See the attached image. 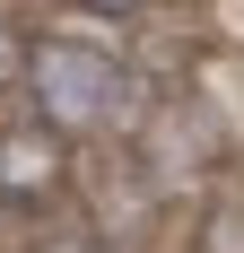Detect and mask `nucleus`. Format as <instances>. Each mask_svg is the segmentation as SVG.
<instances>
[{"label": "nucleus", "mask_w": 244, "mask_h": 253, "mask_svg": "<svg viewBox=\"0 0 244 253\" xmlns=\"http://www.w3.org/2000/svg\"><path fill=\"white\" fill-rule=\"evenodd\" d=\"M35 87H44V105L61 123H87V114H105V96H122V70L87 44H44L35 52Z\"/></svg>", "instance_id": "nucleus-1"}, {"label": "nucleus", "mask_w": 244, "mask_h": 253, "mask_svg": "<svg viewBox=\"0 0 244 253\" xmlns=\"http://www.w3.org/2000/svg\"><path fill=\"white\" fill-rule=\"evenodd\" d=\"M79 9H140V0H79Z\"/></svg>", "instance_id": "nucleus-2"}]
</instances>
